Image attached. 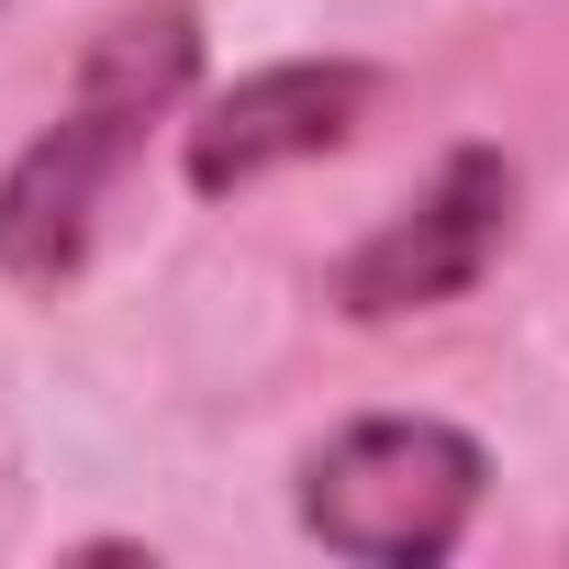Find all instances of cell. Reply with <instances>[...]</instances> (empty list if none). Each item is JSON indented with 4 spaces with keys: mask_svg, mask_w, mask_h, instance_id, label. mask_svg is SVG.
I'll list each match as a JSON object with an SVG mask.
<instances>
[{
    "mask_svg": "<svg viewBox=\"0 0 569 569\" xmlns=\"http://www.w3.org/2000/svg\"><path fill=\"white\" fill-rule=\"evenodd\" d=\"M190 79H201V12L190 0H123V12L79 46L68 112L0 168V279H12V291H68L90 268L112 179L190 101Z\"/></svg>",
    "mask_w": 569,
    "mask_h": 569,
    "instance_id": "1",
    "label": "cell"
},
{
    "mask_svg": "<svg viewBox=\"0 0 569 569\" xmlns=\"http://www.w3.org/2000/svg\"><path fill=\"white\" fill-rule=\"evenodd\" d=\"M380 112V68L369 57H279L234 90L201 101V123H179V179L201 201H234L279 168H313L336 146H358V123Z\"/></svg>",
    "mask_w": 569,
    "mask_h": 569,
    "instance_id": "4",
    "label": "cell"
},
{
    "mask_svg": "<svg viewBox=\"0 0 569 569\" xmlns=\"http://www.w3.org/2000/svg\"><path fill=\"white\" fill-rule=\"evenodd\" d=\"M513 201H525V179H513L502 146H447L436 179H425L402 212H380V223L336 257L325 302H336L347 325H402V313L469 302L480 279H491V257L513 246Z\"/></svg>",
    "mask_w": 569,
    "mask_h": 569,
    "instance_id": "3",
    "label": "cell"
},
{
    "mask_svg": "<svg viewBox=\"0 0 569 569\" xmlns=\"http://www.w3.org/2000/svg\"><path fill=\"white\" fill-rule=\"evenodd\" d=\"M480 491H491V447L469 425H447V413H358L302 458L291 513H302V536L325 558L436 569V558H458Z\"/></svg>",
    "mask_w": 569,
    "mask_h": 569,
    "instance_id": "2",
    "label": "cell"
}]
</instances>
